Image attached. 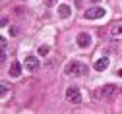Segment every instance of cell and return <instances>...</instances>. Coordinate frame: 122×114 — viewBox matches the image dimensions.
<instances>
[{"label": "cell", "mask_w": 122, "mask_h": 114, "mask_svg": "<svg viewBox=\"0 0 122 114\" xmlns=\"http://www.w3.org/2000/svg\"><path fill=\"white\" fill-rule=\"evenodd\" d=\"M64 74L66 75H72V77H78V75H85L87 74V66L80 60H70L64 68Z\"/></svg>", "instance_id": "6da1fadb"}, {"label": "cell", "mask_w": 122, "mask_h": 114, "mask_svg": "<svg viewBox=\"0 0 122 114\" xmlns=\"http://www.w3.org/2000/svg\"><path fill=\"white\" fill-rule=\"evenodd\" d=\"M105 14H107V10L103 6H91L83 12V18L85 20H99V18H105Z\"/></svg>", "instance_id": "7a4b0ae2"}, {"label": "cell", "mask_w": 122, "mask_h": 114, "mask_svg": "<svg viewBox=\"0 0 122 114\" xmlns=\"http://www.w3.org/2000/svg\"><path fill=\"white\" fill-rule=\"evenodd\" d=\"M116 85H112V83H107V85H103L99 91H97V97L99 99H112V97L116 95Z\"/></svg>", "instance_id": "3957f363"}, {"label": "cell", "mask_w": 122, "mask_h": 114, "mask_svg": "<svg viewBox=\"0 0 122 114\" xmlns=\"http://www.w3.org/2000/svg\"><path fill=\"white\" fill-rule=\"evenodd\" d=\"M66 99L72 103V104H80L81 103V93L78 87H68L66 89Z\"/></svg>", "instance_id": "277c9868"}, {"label": "cell", "mask_w": 122, "mask_h": 114, "mask_svg": "<svg viewBox=\"0 0 122 114\" xmlns=\"http://www.w3.org/2000/svg\"><path fill=\"white\" fill-rule=\"evenodd\" d=\"M109 37L112 41H122V23H112L109 27Z\"/></svg>", "instance_id": "5b68a950"}, {"label": "cell", "mask_w": 122, "mask_h": 114, "mask_svg": "<svg viewBox=\"0 0 122 114\" xmlns=\"http://www.w3.org/2000/svg\"><path fill=\"white\" fill-rule=\"evenodd\" d=\"M76 43H78V46H80V48H89V46H91V43H93V39H91V35H89V33H80L78 37H76Z\"/></svg>", "instance_id": "8992f818"}, {"label": "cell", "mask_w": 122, "mask_h": 114, "mask_svg": "<svg viewBox=\"0 0 122 114\" xmlns=\"http://www.w3.org/2000/svg\"><path fill=\"white\" fill-rule=\"evenodd\" d=\"M23 66H25V70H29V72H35V70L39 68V60H37L35 56H27Z\"/></svg>", "instance_id": "52a82bcc"}, {"label": "cell", "mask_w": 122, "mask_h": 114, "mask_svg": "<svg viewBox=\"0 0 122 114\" xmlns=\"http://www.w3.org/2000/svg\"><path fill=\"white\" fill-rule=\"evenodd\" d=\"M109 64H111L109 56H101V58L95 62V70H97V72H105L107 68H109Z\"/></svg>", "instance_id": "ba28073f"}, {"label": "cell", "mask_w": 122, "mask_h": 114, "mask_svg": "<svg viewBox=\"0 0 122 114\" xmlns=\"http://www.w3.org/2000/svg\"><path fill=\"white\" fill-rule=\"evenodd\" d=\"M58 15H60L62 20L70 18V15H72V6H68V4H60V6H58Z\"/></svg>", "instance_id": "9c48e42d"}, {"label": "cell", "mask_w": 122, "mask_h": 114, "mask_svg": "<svg viewBox=\"0 0 122 114\" xmlns=\"http://www.w3.org/2000/svg\"><path fill=\"white\" fill-rule=\"evenodd\" d=\"M20 75H21V64L12 62L10 64V77H20Z\"/></svg>", "instance_id": "30bf717a"}, {"label": "cell", "mask_w": 122, "mask_h": 114, "mask_svg": "<svg viewBox=\"0 0 122 114\" xmlns=\"http://www.w3.org/2000/svg\"><path fill=\"white\" fill-rule=\"evenodd\" d=\"M49 50H51V48H49V45H41V46L37 48V52H39L41 56H47V54H49Z\"/></svg>", "instance_id": "8fae6325"}, {"label": "cell", "mask_w": 122, "mask_h": 114, "mask_svg": "<svg viewBox=\"0 0 122 114\" xmlns=\"http://www.w3.org/2000/svg\"><path fill=\"white\" fill-rule=\"evenodd\" d=\"M6 95H8V85H6L4 81H2V89H0V97H2V99H4Z\"/></svg>", "instance_id": "7c38bea8"}, {"label": "cell", "mask_w": 122, "mask_h": 114, "mask_svg": "<svg viewBox=\"0 0 122 114\" xmlns=\"http://www.w3.org/2000/svg\"><path fill=\"white\" fill-rule=\"evenodd\" d=\"M0 45H2V52H6V48H8V41H6V37L0 39Z\"/></svg>", "instance_id": "4fadbf2b"}, {"label": "cell", "mask_w": 122, "mask_h": 114, "mask_svg": "<svg viewBox=\"0 0 122 114\" xmlns=\"http://www.w3.org/2000/svg\"><path fill=\"white\" fill-rule=\"evenodd\" d=\"M45 6H56V0H43Z\"/></svg>", "instance_id": "5bb4252c"}, {"label": "cell", "mask_w": 122, "mask_h": 114, "mask_svg": "<svg viewBox=\"0 0 122 114\" xmlns=\"http://www.w3.org/2000/svg\"><path fill=\"white\" fill-rule=\"evenodd\" d=\"M89 2H91V4H99L101 0H89Z\"/></svg>", "instance_id": "9a60e30c"}, {"label": "cell", "mask_w": 122, "mask_h": 114, "mask_svg": "<svg viewBox=\"0 0 122 114\" xmlns=\"http://www.w3.org/2000/svg\"><path fill=\"white\" fill-rule=\"evenodd\" d=\"M118 75H120V77H122V70H118Z\"/></svg>", "instance_id": "2e32d148"}]
</instances>
